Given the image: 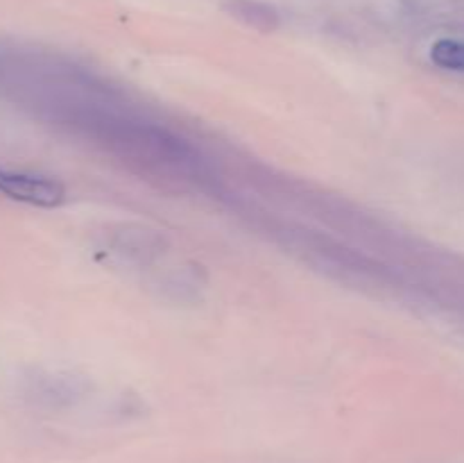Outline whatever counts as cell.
<instances>
[{
	"label": "cell",
	"mask_w": 464,
	"mask_h": 463,
	"mask_svg": "<svg viewBox=\"0 0 464 463\" xmlns=\"http://www.w3.org/2000/svg\"><path fill=\"white\" fill-rule=\"evenodd\" d=\"M430 59L435 66L444 71L464 73V41L460 39H440L430 48Z\"/></svg>",
	"instance_id": "obj_3"
},
{
	"label": "cell",
	"mask_w": 464,
	"mask_h": 463,
	"mask_svg": "<svg viewBox=\"0 0 464 463\" xmlns=\"http://www.w3.org/2000/svg\"><path fill=\"white\" fill-rule=\"evenodd\" d=\"M227 9L234 16H238L240 21H245L252 27H258V30H275L279 25L276 9L272 5L261 3V0H229Z\"/></svg>",
	"instance_id": "obj_2"
},
{
	"label": "cell",
	"mask_w": 464,
	"mask_h": 463,
	"mask_svg": "<svg viewBox=\"0 0 464 463\" xmlns=\"http://www.w3.org/2000/svg\"><path fill=\"white\" fill-rule=\"evenodd\" d=\"M0 193L14 202L39 209H54L66 202V186L54 177L5 166H0Z\"/></svg>",
	"instance_id": "obj_1"
}]
</instances>
